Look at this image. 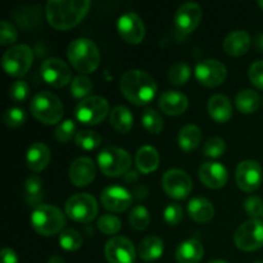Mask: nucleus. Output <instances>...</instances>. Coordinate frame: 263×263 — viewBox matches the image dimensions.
<instances>
[{"instance_id": "f257e3e1", "label": "nucleus", "mask_w": 263, "mask_h": 263, "mask_svg": "<svg viewBox=\"0 0 263 263\" xmlns=\"http://www.w3.org/2000/svg\"><path fill=\"white\" fill-rule=\"evenodd\" d=\"M91 7L89 0H50L46 3V21L55 30H69L79 25Z\"/></svg>"}, {"instance_id": "f03ea898", "label": "nucleus", "mask_w": 263, "mask_h": 263, "mask_svg": "<svg viewBox=\"0 0 263 263\" xmlns=\"http://www.w3.org/2000/svg\"><path fill=\"white\" fill-rule=\"evenodd\" d=\"M120 89L123 97L135 105H145L154 99L157 82L140 69H128L121 76Z\"/></svg>"}, {"instance_id": "7ed1b4c3", "label": "nucleus", "mask_w": 263, "mask_h": 263, "mask_svg": "<svg viewBox=\"0 0 263 263\" xmlns=\"http://www.w3.org/2000/svg\"><path fill=\"white\" fill-rule=\"evenodd\" d=\"M67 57L73 68L81 73H91L99 67L100 53L94 41L79 37L71 41L67 49Z\"/></svg>"}, {"instance_id": "20e7f679", "label": "nucleus", "mask_w": 263, "mask_h": 263, "mask_svg": "<svg viewBox=\"0 0 263 263\" xmlns=\"http://www.w3.org/2000/svg\"><path fill=\"white\" fill-rule=\"evenodd\" d=\"M31 225L39 235L51 236L61 233L66 225V217L55 205L40 204L32 211Z\"/></svg>"}, {"instance_id": "39448f33", "label": "nucleus", "mask_w": 263, "mask_h": 263, "mask_svg": "<svg viewBox=\"0 0 263 263\" xmlns=\"http://www.w3.org/2000/svg\"><path fill=\"white\" fill-rule=\"evenodd\" d=\"M30 109L33 117L45 125H55L61 122L64 112L61 99L49 91H41L33 95L30 103Z\"/></svg>"}, {"instance_id": "423d86ee", "label": "nucleus", "mask_w": 263, "mask_h": 263, "mask_svg": "<svg viewBox=\"0 0 263 263\" xmlns=\"http://www.w3.org/2000/svg\"><path fill=\"white\" fill-rule=\"evenodd\" d=\"M130 153L117 146H107L98 154V166L108 177H118L126 175L131 167Z\"/></svg>"}, {"instance_id": "0eeeda50", "label": "nucleus", "mask_w": 263, "mask_h": 263, "mask_svg": "<svg viewBox=\"0 0 263 263\" xmlns=\"http://www.w3.org/2000/svg\"><path fill=\"white\" fill-rule=\"evenodd\" d=\"M109 113V103L99 95H91L82 99L74 108V117L84 125H99Z\"/></svg>"}, {"instance_id": "6e6552de", "label": "nucleus", "mask_w": 263, "mask_h": 263, "mask_svg": "<svg viewBox=\"0 0 263 263\" xmlns=\"http://www.w3.org/2000/svg\"><path fill=\"white\" fill-rule=\"evenodd\" d=\"M33 62V54L30 46L25 44L10 46L3 55V68L9 76L22 77L30 71Z\"/></svg>"}, {"instance_id": "1a4fd4ad", "label": "nucleus", "mask_w": 263, "mask_h": 263, "mask_svg": "<svg viewBox=\"0 0 263 263\" xmlns=\"http://www.w3.org/2000/svg\"><path fill=\"white\" fill-rule=\"evenodd\" d=\"M64 210H66V215L71 220L82 223L92 221L99 212L97 199L87 193H79V194L72 195L67 200Z\"/></svg>"}, {"instance_id": "9d476101", "label": "nucleus", "mask_w": 263, "mask_h": 263, "mask_svg": "<svg viewBox=\"0 0 263 263\" xmlns=\"http://www.w3.org/2000/svg\"><path fill=\"white\" fill-rule=\"evenodd\" d=\"M234 243L240 251L254 252L263 247V221L251 218L235 231Z\"/></svg>"}, {"instance_id": "9b49d317", "label": "nucleus", "mask_w": 263, "mask_h": 263, "mask_svg": "<svg viewBox=\"0 0 263 263\" xmlns=\"http://www.w3.org/2000/svg\"><path fill=\"white\" fill-rule=\"evenodd\" d=\"M162 187L168 197L181 200L192 193L193 181L182 170L171 168L164 172L162 177Z\"/></svg>"}, {"instance_id": "f8f14e48", "label": "nucleus", "mask_w": 263, "mask_h": 263, "mask_svg": "<svg viewBox=\"0 0 263 263\" xmlns=\"http://www.w3.org/2000/svg\"><path fill=\"white\" fill-rule=\"evenodd\" d=\"M228 77V69L217 59H204L195 66V79L205 87L220 86Z\"/></svg>"}, {"instance_id": "ddd939ff", "label": "nucleus", "mask_w": 263, "mask_h": 263, "mask_svg": "<svg viewBox=\"0 0 263 263\" xmlns=\"http://www.w3.org/2000/svg\"><path fill=\"white\" fill-rule=\"evenodd\" d=\"M40 73L44 81L53 87H63L73 80L68 64L59 58H49L43 62Z\"/></svg>"}, {"instance_id": "4468645a", "label": "nucleus", "mask_w": 263, "mask_h": 263, "mask_svg": "<svg viewBox=\"0 0 263 263\" xmlns=\"http://www.w3.org/2000/svg\"><path fill=\"white\" fill-rule=\"evenodd\" d=\"M263 179L262 167L256 161H243L238 164L235 180L238 186L246 193H253L261 186Z\"/></svg>"}, {"instance_id": "2eb2a0df", "label": "nucleus", "mask_w": 263, "mask_h": 263, "mask_svg": "<svg viewBox=\"0 0 263 263\" xmlns=\"http://www.w3.org/2000/svg\"><path fill=\"white\" fill-rule=\"evenodd\" d=\"M105 258L109 263H134L136 257L135 247L125 236H113L104 248Z\"/></svg>"}, {"instance_id": "dca6fc26", "label": "nucleus", "mask_w": 263, "mask_h": 263, "mask_svg": "<svg viewBox=\"0 0 263 263\" xmlns=\"http://www.w3.org/2000/svg\"><path fill=\"white\" fill-rule=\"evenodd\" d=\"M117 30L121 37L128 44H140L145 36V26L136 13L127 12L118 18Z\"/></svg>"}, {"instance_id": "f3484780", "label": "nucleus", "mask_w": 263, "mask_h": 263, "mask_svg": "<svg viewBox=\"0 0 263 263\" xmlns=\"http://www.w3.org/2000/svg\"><path fill=\"white\" fill-rule=\"evenodd\" d=\"M202 20V8L197 3H184L175 13V27L182 35H189Z\"/></svg>"}, {"instance_id": "a211bd4d", "label": "nucleus", "mask_w": 263, "mask_h": 263, "mask_svg": "<svg viewBox=\"0 0 263 263\" xmlns=\"http://www.w3.org/2000/svg\"><path fill=\"white\" fill-rule=\"evenodd\" d=\"M100 200L105 210L120 213L130 207L134 197L131 192H128L125 187L120 186V185H110L103 190L100 194Z\"/></svg>"}, {"instance_id": "6ab92c4d", "label": "nucleus", "mask_w": 263, "mask_h": 263, "mask_svg": "<svg viewBox=\"0 0 263 263\" xmlns=\"http://www.w3.org/2000/svg\"><path fill=\"white\" fill-rule=\"evenodd\" d=\"M68 175L72 184L79 187H84L94 181L95 175H97V167H95L92 159L87 158V157H80L71 163Z\"/></svg>"}, {"instance_id": "aec40b11", "label": "nucleus", "mask_w": 263, "mask_h": 263, "mask_svg": "<svg viewBox=\"0 0 263 263\" xmlns=\"http://www.w3.org/2000/svg\"><path fill=\"white\" fill-rule=\"evenodd\" d=\"M199 179L210 189H220L228 182V170L218 162H205L199 168Z\"/></svg>"}, {"instance_id": "412c9836", "label": "nucleus", "mask_w": 263, "mask_h": 263, "mask_svg": "<svg viewBox=\"0 0 263 263\" xmlns=\"http://www.w3.org/2000/svg\"><path fill=\"white\" fill-rule=\"evenodd\" d=\"M158 105L163 113L168 116H180L187 109L189 99L180 91L168 90L159 97Z\"/></svg>"}, {"instance_id": "4be33fe9", "label": "nucleus", "mask_w": 263, "mask_h": 263, "mask_svg": "<svg viewBox=\"0 0 263 263\" xmlns=\"http://www.w3.org/2000/svg\"><path fill=\"white\" fill-rule=\"evenodd\" d=\"M204 256V247L197 238L182 241L176 249V261L179 263H199Z\"/></svg>"}, {"instance_id": "5701e85b", "label": "nucleus", "mask_w": 263, "mask_h": 263, "mask_svg": "<svg viewBox=\"0 0 263 263\" xmlns=\"http://www.w3.org/2000/svg\"><path fill=\"white\" fill-rule=\"evenodd\" d=\"M251 36L247 31L238 30L229 33L223 40V50L231 57L244 55L251 48Z\"/></svg>"}, {"instance_id": "b1692460", "label": "nucleus", "mask_w": 263, "mask_h": 263, "mask_svg": "<svg viewBox=\"0 0 263 263\" xmlns=\"http://www.w3.org/2000/svg\"><path fill=\"white\" fill-rule=\"evenodd\" d=\"M51 154L48 146L44 143H33L28 148L27 156H26V163L27 167L33 172H40L48 167L50 162Z\"/></svg>"}, {"instance_id": "393cba45", "label": "nucleus", "mask_w": 263, "mask_h": 263, "mask_svg": "<svg viewBox=\"0 0 263 263\" xmlns=\"http://www.w3.org/2000/svg\"><path fill=\"white\" fill-rule=\"evenodd\" d=\"M208 113L216 122H228L233 116V105L230 99L222 94H215L208 100Z\"/></svg>"}, {"instance_id": "a878e982", "label": "nucleus", "mask_w": 263, "mask_h": 263, "mask_svg": "<svg viewBox=\"0 0 263 263\" xmlns=\"http://www.w3.org/2000/svg\"><path fill=\"white\" fill-rule=\"evenodd\" d=\"M187 215L198 223L208 222L215 216V207L208 199L203 197H195L187 204Z\"/></svg>"}, {"instance_id": "bb28decb", "label": "nucleus", "mask_w": 263, "mask_h": 263, "mask_svg": "<svg viewBox=\"0 0 263 263\" xmlns=\"http://www.w3.org/2000/svg\"><path fill=\"white\" fill-rule=\"evenodd\" d=\"M135 164L143 174H151L158 168L159 154L152 145H144L138 151L135 156Z\"/></svg>"}, {"instance_id": "cd10ccee", "label": "nucleus", "mask_w": 263, "mask_h": 263, "mask_svg": "<svg viewBox=\"0 0 263 263\" xmlns=\"http://www.w3.org/2000/svg\"><path fill=\"white\" fill-rule=\"evenodd\" d=\"M164 251V244L158 236H146L140 241L139 246V256L143 261L153 262L162 257Z\"/></svg>"}, {"instance_id": "c85d7f7f", "label": "nucleus", "mask_w": 263, "mask_h": 263, "mask_svg": "<svg viewBox=\"0 0 263 263\" xmlns=\"http://www.w3.org/2000/svg\"><path fill=\"white\" fill-rule=\"evenodd\" d=\"M109 123L116 131L121 134H126L131 130L134 123L133 113L128 108L123 105H117L109 113Z\"/></svg>"}, {"instance_id": "c756f323", "label": "nucleus", "mask_w": 263, "mask_h": 263, "mask_svg": "<svg viewBox=\"0 0 263 263\" xmlns=\"http://www.w3.org/2000/svg\"><path fill=\"white\" fill-rule=\"evenodd\" d=\"M202 141V131L195 125H186L180 130L177 143L184 152H192L199 146Z\"/></svg>"}, {"instance_id": "7c9ffc66", "label": "nucleus", "mask_w": 263, "mask_h": 263, "mask_svg": "<svg viewBox=\"0 0 263 263\" xmlns=\"http://www.w3.org/2000/svg\"><path fill=\"white\" fill-rule=\"evenodd\" d=\"M235 104L239 112L243 115H251L258 109L261 104V97L257 91L252 89H244L238 92L235 97Z\"/></svg>"}, {"instance_id": "2f4dec72", "label": "nucleus", "mask_w": 263, "mask_h": 263, "mask_svg": "<svg viewBox=\"0 0 263 263\" xmlns=\"http://www.w3.org/2000/svg\"><path fill=\"white\" fill-rule=\"evenodd\" d=\"M43 199V180L36 175L28 177L25 182V200L30 207H39Z\"/></svg>"}, {"instance_id": "473e14b6", "label": "nucleus", "mask_w": 263, "mask_h": 263, "mask_svg": "<svg viewBox=\"0 0 263 263\" xmlns=\"http://www.w3.org/2000/svg\"><path fill=\"white\" fill-rule=\"evenodd\" d=\"M74 143L79 148L84 151H92L100 146L102 144V136L94 130H81L74 136Z\"/></svg>"}, {"instance_id": "72a5a7b5", "label": "nucleus", "mask_w": 263, "mask_h": 263, "mask_svg": "<svg viewBox=\"0 0 263 263\" xmlns=\"http://www.w3.org/2000/svg\"><path fill=\"white\" fill-rule=\"evenodd\" d=\"M192 74L189 64L185 62H179V63L172 64L168 71V80L175 86H182L186 84Z\"/></svg>"}, {"instance_id": "f704fd0d", "label": "nucleus", "mask_w": 263, "mask_h": 263, "mask_svg": "<svg viewBox=\"0 0 263 263\" xmlns=\"http://www.w3.org/2000/svg\"><path fill=\"white\" fill-rule=\"evenodd\" d=\"M128 222H130L131 228L134 230L143 231L145 230L151 222V215H149L148 210L144 205H135L131 210L130 216H128Z\"/></svg>"}, {"instance_id": "c9c22d12", "label": "nucleus", "mask_w": 263, "mask_h": 263, "mask_svg": "<svg viewBox=\"0 0 263 263\" xmlns=\"http://www.w3.org/2000/svg\"><path fill=\"white\" fill-rule=\"evenodd\" d=\"M82 243H84V240H82L81 234L77 230H73V229L63 230L59 235V244L67 252L79 251L82 247Z\"/></svg>"}, {"instance_id": "e433bc0d", "label": "nucleus", "mask_w": 263, "mask_h": 263, "mask_svg": "<svg viewBox=\"0 0 263 263\" xmlns=\"http://www.w3.org/2000/svg\"><path fill=\"white\" fill-rule=\"evenodd\" d=\"M92 82L85 74H79V76L74 77L71 82V95L76 99H85L87 98V95L92 91Z\"/></svg>"}, {"instance_id": "4c0bfd02", "label": "nucleus", "mask_w": 263, "mask_h": 263, "mask_svg": "<svg viewBox=\"0 0 263 263\" xmlns=\"http://www.w3.org/2000/svg\"><path fill=\"white\" fill-rule=\"evenodd\" d=\"M141 123L152 134H159L163 130V118L153 108H146L141 116Z\"/></svg>"}, {"instance_id": "58836bf2", "label": "nucleus", "mask_w": 263, "mask_h": 263, "mask_svg": "<svg viewBox=\"0 0 263 263\" xmlns=\"http://www.w3.org/2000/svg\"><path fill=\"white\" fill-rule=\"evenodd\" d=\"M121 220L117 216H113L107 213L98 218V229L105 235H116L121 230Z\"/></svg>"}, {"instance_id": "ea45409f", "label": "nucleus", "mask_w": 263, "mask_h": 263, "mask_svg": "<svg viewBox=\"0 0 263 263\" xmlns=\"http://www.w3.org/2000/svg\"><path fill=\"white\" fill-rule=\"evenodd\" d=\"M226 151V143L223 139L218 138V136H213L205 141L204 146H203V153L208 158H218L222 156Z\"/></svg>"}, {"instance_id": "a19ab883", "label": "nucleus", "mask_w": 263, "mask_h": 263, "mask_svg": "<svg viewBox=\"0 0 263 263\" xmlns=\"http://www.w3.org/2000/svg\"><path fill=\"white\" fill-rule=\"evenodd\" d=\"M54 136L61 143H68L73 136H76V123L72 120L63 121L55 127Z\"/></svg>"}, {"instance_id": "79ce46f5", "label": "nucleus", "mask_w": 263, "mask_h": 263, "mask_svg": "<svg viewBox=\"0 0 263 263\" xmlns=\"http://www.w3.org/2000/svg\"><path fill=\"white\" fill-rule=\"evenodd\" d=\"M32 8L35 7L22 8V10H18V12H20V15L14 14L15 20H17V22L20 23L22 27L32 28L33 26L37 25L39 21H40L41 17H40V13H39V9L32 10Z\"/></svg>"}, {"instance_id": "37998d69", "label": "nucleus", "mask_w": 263, "mask_h": 263, "mask_svg": "<svg viewBox=\"0 0 263 263\" xmlns=\"http://www.w3.org/2000/svg\"><path fill=\"white\" fill-rule=\"evenodd\" d=\"M26 121V112L22 108L18 107H12L9 109H7V112L4 113V123L10 128L20 127L25 123Z\"/></svg>"}, {"instance_id": "c03bdc74", "label": "nucleus", "mask_w": 263, "mask_h": 263, "mask_svg": "<svg viewBox=\"0 0 263 263\" xmlns=\"http://www.w3.org/2000/svg\"><path fill=\"white\" fill-rule=\"evenodd\" d=\"M17 28L13 26V23H10L7 20H3L0 22V44L4 46L12 45L17 41Z\"/></svg>"}, {"instance_id": "a18cd8bd", "label": "nucleus", "mask_w": 263, "mask_h": 263, "mask_svg": "<svg viewBox=\"0 0 263 263\" xmlns=\"http://www.w3.org/2000/svg\"><path fill=\"white\" fill-rule=\"evenodd\" d=\"M182 217H184V210L177 203H171V204L164 208L163 218L170 226L179 225L182 221Z\"/></svg>"}, {"instance_id": "49530a36", "label": "nucleus", "mask_w": 263, "mask_h": 263, "mask_svg": "<svg viewBox=\"0 0 263 263\" xmlns=\"http://www.w3.org/2000/svg\"><path fill=\"white\" fill-rule=\"evenodd\" d=\"M244 210L251 216L252 218L256 220H263V199L259 197H249L244 202Z\"/></svg>"}, {"instance_id": "de8ad7c7", "label": "nucleus", "mask_w": 263, "mask_h": 263, "mask_svg": "<svg viewBox=\"0 0 263 263\" xmlns=\"http://www.w3.org/2000/svg\"><path fill=\"white\" fill-rule=\"evenodd\" d=\"M28 94H30V87H28L27 82L22 81V80L13 82L9 86V97L15 102H23L27 99Z\"/></svg>"}, {"instance_id": "09e8293b", "label": "nucleus", "mask_w": 263, "mask_h": 263, "mask_svg": "<svg viewBox=\"0 0 263 263\" xmlns=\"http://www.w3.org/2000/svg\"><path fill=\"white\" fill-rule=\"evenodd\" d=\"M249 80L258 89L263 90V59L256 61L249 67Z\"/></svg>"}, {"instance_id": "8fccbe9b", "label": "nucleus", "mask_w": 263, "mask_h": 263, "mask_svg": "<svg viewBox=\"0 0 263 263\" xmlns=\"http://www.w3.org/2000/svg\"><path fill=\"white\" fill-rule=\"evenodd\" d=\"M131 194H133V197L135 198V199L143 200V199H146V198H148L149 190H148V187L144 186V185H136V186H134Z\"/></svg>"}, {"instance_id": "3c124183", "label": "nucleus", "mask_w": 263, "mask_h": 263, "mask_svg": "<svg viewBox=\"0 0 263 263\" xmlns=\"http://www.w3.org/2000/svg\"><path fill=\"white\" fill-rule=\"evenodd\" d=\"M2 263H18V257L15 252L10 248H4L2 251Z\"/></svg>"}, {"instance_id": "603ef678", "label": "nucleus", "mask_w": 263, "mask_h": 263, "mask_svg": "<svg viewBox=\"0 0 263 263\" xmlns=\"http://www.w3.org/2000/svg\"><path fill=\"white\" fill-rule=\"evenodd\" d=\"M138 180H139V175H138V172H136V171H128L127 174L125 175L126 184L133 185V184H135Z\"/></svg>"}, {"instance_id": "864d4df0", "label": "nucleus", "mask_w": 263, "mask_h": 263, "mask_svg": "<svg viewBox=\"0 0 263 263\" xmlns=\"http://www.w3.org/2000/svg\"><path fill=\"white\" fill-rule=\"evenodd\" d=\"M254 46L258 51L263 53V32H258L254 37Z\"/></svg>"}, {"instance_id": "5fc2aeb1", "label": "nucleus", "mask_w": 263, "mask_h": 263, "mask_svg": "<svg viewBox=\"0 0 263 263\" xmlns=\"http://www.w3.org/2000/svg\"><path fill=\"white\" fill-rule=\"evenodd\" d=\"M48 263H66V262H64V259L62 258V257L53 256V257H50V258H49Z\"/></svg>"}, {"instance_id": "6e6d98bb", "label": "nucleus", "mask_w": 263, "mask_h": 263, "mask_svg": "<svg viewBox=\"0 0 263 263\" xmlns=\"http://www.w3.org/2000/svg\"><path fill=\"white\" fill-rule=\"evenodd\" d=\"M208 263H229V262L223 261V259H213V261H211V262H208Z\"/></svg>"}, {"instance_id": "4d7b16f0", "label": "nucleus", "mask_w": 263, "mask_h": 263, "mask_svg": "<svg viewBox=\"0 0 263 263\" xmlns=\"http://www.w3.org/2000/svg\"><path fill=\"white\" fill-rule=\"evenodd\" d=\"M258 5L263 9V0H261V2H258Z\"/></svg>"}, {"instance_id": "13d9d810", "label": "nucleus", "mask_w": 263, "mask_h": 263, "mask_svg": "<svg viewBox=\"0 0 263 263\" xmlns=\"http://www.w3.org/2000/svg\"><path fill=\"white\" fill-rule=\"evenodd\" d=\"M254 263H263V261H257V262H254Z\"/></svg>"}]
</instances>
